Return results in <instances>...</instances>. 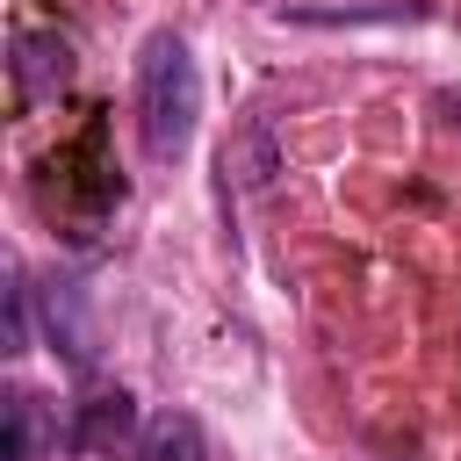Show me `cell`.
<instances>
[{
	"mask_svg": "<svg viewBox=\"0 0 461 461\" xmlns=\"http://www.w3.org/2000/svg\"><path fill=\"white\" fill-rule=\"evenodd\" d=\"M202 122V72L180 29H151L137 50V130L151 158H180Z\"/></svg>",
	"mask_w": 461,
	"mask_h": 461,
	"instance_id": "6da1fadb",
	"label": "cell"
},
{
	"mask_svg": "<svg viewBox=\"0 0 461 461\" xmlns=\"http://www.w3.org/2000/svg\"><path fill=\"white\" fill-rule=\"evenodd\" d=\"M7 72H14V94L22 108H43L72 86V43L58 29H36V22H14L7 36Z\"/></svg>",
	"mask_w": 461,
	"mask_h": 461,
	"instance_id": "7a4b0ae2",
	"label": "cell"
},
{
	"mask_svg": "<svg viewBox=\"0 0 461 461\" xmlns=\"http://www.w3.org/2000/svg\"><path fill=\"white\" fill-rule=\"evenodd\" d=\"M130 439H144V425H137V403H130L122 389H101L94 403L72 411V447H79V454H115V447H130Z\"/></svg>",
	"mask_w": 461,
	"mask_h": 461,
	"instance_id": "3957f363",
	"label": "cell"
},
{
	"mask_svg": "<svg viewBox=\"0 0 461 461\" xmlns=\"http://www.w3.org/2000/svg\"><path fill=\"white\" fill-rule=\"evenodd\" d=\"M137 454H144V461H209V447H202V425H194L187 411H158V418L144 425Z\"/></svg>",
	"mask_w": 461,
	"mask_h": 461,
	"instance_id": "277c9868",
	"label": "cell"
},
{
	"mask_svg": "<svg viewBox=\"0 0 461 461\" xmlns=\"http://www.w3.org/2000/svg\"><path fill=\"white\" fill-rule=\"evenodd\" d=\"M7 461H43V403L29 389L7 396Z\"/></svg>",
	"mask_w": 461,
	"mask_h": 461,
	"instance_id": "5b68a950",
	"label": "cell"
},
{
	"mask_svg": "<svg viewBox=\"0 0 461 461\" xmlns=\"http://www.w3.org/2000/svg\"><path fill=\"white\" fill-rule=\"evenodd\" d=\"M230 166H245V187H267V180H274V137H267V130H245V144L223 151V173H230Z\"/></svg>",
	"mask_w": 461,
	"mask_h": 461,
	"instance_id": "8992f818",
	"label": "cell"
},
{
	"mask_svg": "<svg viewBox=\"0 0 461 461\" xmlns=\"http://www.w3.org/2000/svg\"><path fill=\"white\" fill-rule=\"evenodd\" d=\"M22 295H29V288H22V274H14V281H7V353H22V346H29V317H22Z\"/></svg>",
	"mask_w": 461,
	"mask_h": 461,
	"instance_id": "52a82bcc",
	"label": "cell"
},
{
	"mask_svg": "<svg viewBox=\"0 0 461 461\" xmlns=\"http://www.w3.org/2000/svg\"><path fill=\"white\" fill-rule=\"evenodd\" d=\"M454 122H461V101H454Z\"/></svg>",
	"mask_w": 461,
	"mask_h": 461,
	"instance_id": "ba28073f",
	"label": "cell"
}]
</instances>
